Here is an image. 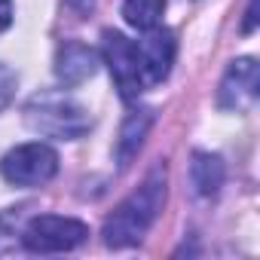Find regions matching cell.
Masks as SVG:
<instances>
[{
  "instance_id": "cell-12",
  "label": "cell",
  "mask_w": 260,
  "mask_h": 260,
  "mask_svg": "<svg viewBox=\"0 0 260 260\" xmlns=\"http://www.w3.org/2000/svg\"><path fill=\"white\" fill-rule=\"evenodd\" d=\"M16 95V74L7 68V64H0V110H4Z\"/></svg>"
},
{
  "instance_id": "cell-10",
  "label": "cell",
  "mask_w": 260,
  "mask_h": 260,
  "mask_svg": "<svg viewBox=\"0 0 260 260\" xmlns=\"http://www.w3.org/2000/svg\"><path fill=\"white\" fill-rule=\"evenodd\" d=\"M223 162L220 156L214 153H193V162H190V181L196 187L199 196H214L220 187H223Z\"/></svg>"
},
{
  "instance_id": "cell-11",
  "label": "cell",
  "mask_w": 260,
  "mask_h": 260,
  "mask_svg": "<svg viewBox=\"0 0 260 260\" xmlns=\"http://www.w3.org/2000/svg\"><path fill=\"white\" fill-rule=\"evenodd\" d=\"M166 0H125L122 4V19L135 31H153L162 25Z\"/></svg>"
},
{
  "instance_id": "cell-15",
  "label": "cell",
  "mask_w": 260,
  "mask_h": 260,
  "mask_svg": "<svg viewBox=\"0 0 260 260\" xmlns=\"http://www.w3.org/2000/svg\"><path fill=\"white\" fill-rule=\"evenodd\" d=\"M68 4H71V7H77L80 13H86V10H92V4H95V0H68Z\"/></svg>"
},
{
  "instance_id": "cell-3",
  "label": "cell",
  "mask_w": 260,
  "mask_h": 260,
  "mask_svg": "<svg viewBox=\"0 0 260 260\" xmlns=\"http://www.w3.org/2000/svg\"><path fill=\"white\" fill-rule=\"evenodd\" d=\"M89 239V226L83 220H74V217H61V214H40V217H31L25 233H22V242L28 251H37V254H61V251H74L80 248L83 242Z\"/></svg>"
},
{
  "instance_id": "cell-8",
  "label": "cell",
  "mask_w": 260,
  "mask_h": 260,
  "mask_svg": "<svg viewBox=\"0 0 260 260\" xmlns=\"http://www.w3.org/2000/svg\"><path fill=\"white\" fill-rule=\"evenodd\" d=\"M95 68H98L95 49H89L86 43H77V40L64 43L55 55V74L64 86H80L83 80H89L95 74Z\"/></svg>"
},
{
  "instance_id": "cell-1",
  "label": "cell",
  "mask_w": 260,
  "mask_h": 260,
  "mask_svg": "<svg viewBox=\"0 0 260 260\" xmlns=\"http://www.w3.org/2000/svg\"><path fill=\"white\" fill-rule=\"evenodd\" d=\"M166 205V169H153L150 178L128 196L104 223V242L110 248H128L147 236Z\"/></svg>"
},
{
  "instance_id": "cell-4",
  "label": "cell",
  "mask_w": 260,
  "mask_h": 260,
  "mask_svg": "<svg viewBox=\"0 0 260 260\" xmlns=\"http://www.w3.org/2000/svg\"><path fill=\"white\" fill-rule=\"evenodd\" d=\"M101 52L104 61L113 74V83L122 95V101H135L144 92V71H141V55H138V43L128 40L119 31H104L101 40Z\"/></svg>"
},
{
  "instance_id": "cell-5",
  "label": "cell",
  "mask_w": 260,
  "mask_h": 260,
  "mask_svg": "<svg viewBox=\"0 0 260 260\" xmlns=\"http://www.w3.org/2000/svg\"><path fill=\"white\" fill-rule=\"evenodd\" d=\"M55 172H58V153L40 141L22 144L0 159V175L16 187H40L52 181Z\"/></svg>"
},
{
  "instance_id": "cell-9",
  "label": "cell",
  "mask_w": 260,
  "mask_h": 260,
  "mask_svg": "<svg viewBox=\"0 0 260 260\" xmlns=\"http://www.w3.org/2000/svg\"><path fill=\"white\" fill-rule=\"evenodd\" d=\"M150 122H153V113L150 110H135L132 116H128L119 128V141H116V162L125 169L128 162H132L150 132Z\"/></svg>"
},
{
  "instance_id": "cell-13",
  "label": "cell",
  "mask_w": 260,
  "mask_h": 260,
  "mask_svg": "<svg viewBox=\"0 0 260 260\" xmlns=\"http://www.w3.org/2000/svg\"><path fill=\"white\" fill-rule=\"evenodd\" d=\"M13 25V0H0V34Z\"/></svg>"
},
{
  "instance_id": "cell-6",
  "label": "cell",
  "mask_w": 260,
  "mask_h": 260,
  "mask_svg": "<svg viewBox=\"0 0 260 260\" xmlns=\"http://www.w3.org/2000/svg\"><path fill=\"white\" fill-rule=\"evenodd\" d=\"M257 86H260V71L254 58H236L220 83V107L223 110H248L257 101Z\"/></svg>"
},
{
  "instance_id": "cell-14",
  "label": "cell",
  "mask_w": 260,
  "mask_h": 260,
  "mask_svg": "<svg viewBox=\"0 0 260 260\" xmlns=\"http://www.w3.org/2000/svg\"><path fill=\"white\" fill-rule=\"evenodd\" d=\"M254 7H257V0H251V7H248V22H245V31H254V19H257Z\"/></svg>"
},
{
  "instance_id": "cell-2",
  "label": "cell",
  "mask_w": 260,
  "mask_h": 260,
  "mask_svg": "<svg viewBox=\"0 0 260 260\" xmlns=\"http://www.w3.org/2000/svg\"><path fill=\"white\" fill-rule=\"evenodd\" d=\"M25 119L34 132L40 135H49V138H58V141H74V138H83L89 132V113L74 101L68 98L64 92H43V95H34L25 107Z\"/></svg>"
},
{
  "instance_id": "cell-7",
  "label": "cell",
  "mask_w": 260,
  "mask_h": 260,
  "mask_svg": "<svg viewBox=\"0 0 260 260\" xmlns=\"http://www.w3.org/2000/svg\"><path fill=\"white\" fill-rule=\"evenodd\" d=\"M147 37L138 43V55H141V71H144V83L147 86H159L175 61V34L166 28H153L144 31Z\"/></svg>"
}]
</instances>
